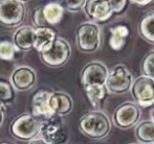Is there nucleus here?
Wrapping results in <instances>:
<instances>
[{
  "label": "nucleus",
  "mask_w": 154,
  "mask_h": 144,
  "mask_svg": "<svg viewBox=\"0 0 154 144\" xmlns=\"http://www.w3.org/2000/svg\"><path fill=\"white\" fill-rule=\"evenodd\" d=\"M57 38V31L51 28V26L36 27L34 33L32 48L36 49L39 53L43 52L51 48V46Z\"/></svg>",
  "instance_id": "obj_15"
},
{
  "label": "nucleus",
  "mask_w": 154,
  "mask_h": 144,
  "mask_svg": "<svg viewBox=\"0 0 154 144\" xmlns=\"http://www.w3.org/2000/svg\"><path fill=\"white\" fill-rule=\"evenodd\" d=\"M17 48L14 43L10 41H1L0 42V59L3 61H12L15 57Z\"/></svg>",
  "instance_id": "obj_24"
},
{
  "label": "nucleus",
  "mask_w": 154,
  "mask_h": 144,
  "mask_svg": "<svg viewBox=\"0 0 154 144\" xmlns=\"http://www.w3.org/2000/svg\"><path fill=\"white\" fill-rule=\"evenodd\" d=\"M113 14L120 15L124 13L129 4V0H108Z\"/></svg>",
  "instance_id": "obj_26"
},
{
  "label": "nucleus",
  "mask_w": 154,
  "mask_h": 144,
  "mask_svg": "<svg viewBox=\"0 0 154 144\" xmlns=\"http://www.w3.org/2000/svg\"><path fill=\"white\" fill-rule=\"evenodd\" d=\"M35 28L31 26H23L18 28L13 37V43L19 50L29 51L32 49Z\"/></svg>",
  "instance_id": "obj_16"
},
{
  "label": "nucleus",
  "mask_w": 154,
  "mask_h": 144,
  "mask_svg": "<svg viewBox=\"0 0 154 144\" xmlns=\"http://www.w3.org/2000/svg\"><path fill=\"white\" fill-rule=\"evenodd\" d=\"M70 45L62 38H57L51 48L40 52V57L43 64L51 68H59L64 66L70 59Z\"/></svg>",
  "instance_id": "obj_5"
},
{
  "label": "nucleus",
  "mask_w": 154,
  "mask_h": 144,
  "mask_svg": "<svg viewBox=\"0 0 154 144\" xmlns=\"http://www.w3.org/2000/svg\"><path fill=\"white\" fill-rule=\"evenodd\" d=\"M134 104L140 108H150L154 104V79L140 75L133 79L130 88Z\"/></svg>",
  "instance_id": "obj_6"
},
{
  "label": "nucleus",
  "mask_w": 154,
  "mask_h": 144,
  "mask_svg": "<svg viewBox=\"0 0 154 144\" xmlns=\"http://www.w3.org/2000/svg\"><path fill=\"white\" fill-rule=\"evenodd\" d=\"M151 116H152V120L154 121V108L152 109V111H151Z\"/></svg>",
  "instance_id": "obj_31"
},
{
  "label": "nucleus",
  "mask_w": 154,
  "mask_h": 144,
  "mask_svg": "<svg viewBox=\"0 0 154 144\" xmlns=\"http://www.w3.org/2000/svg\"><path fill=\"white\" fill-rule=\"evenodd\" d=\"M109 33V46L111 47V49H113L114 51L122 50L129 37V27L125 24H119L110 27Z\"/></svg>",
  "instance_id": "obj_17"
},
{
  "label": "nucleus",
  "mask_w": 154,
  "mask_h": 144,
  "mask_svg": "<svg viewBox=\"0 0 154 144\" xmlns=\"http://www.w3.org/2000/svg\"><path fill=\"white\" fill-rule=\"evenodd\" d=\"M29 144H48V143L43 140V139H32V140L29 141Z\"/></svg>",
  "instance_id": "obj_29"
},
{
  "label": "nucleus",
  "mask_w": 154,
  "mask_h": 144,
  "mask_svg": "<svg viewBox=\"0 0 154 144\" xmlns=\"http://www.w3.org/2000/svg\"><path fill=\"white\" fill-rule=\"evenodd\" d=\"M25 17V6L19 0H0V23L15 27L21 24Z\"/></svg>",
  "instance_id": "obj_8"
},
{
  "label": "nucleus",
  "mask_w": 154,
  "mask_h": 144,
  "mask_svg": "<svg viewBox=\"0 0 154 144\" xmlns=\"http://www.w3.org/2000/svg\"><path fill=\"white\" fill-rule=\"evenodd\" d=\"M42 139L48 144H67L69 133L61 116L53 115L45 119L40 130Z\"/></svg>",
  "instance_id": "obj_4"
},
{
  "label": "nucleus",
  "mask_w": 154,
  "mask_h": 144,
  "mask_svg": "<svg viewBox=\"0 0 154 144\" xmlns=\"http://www.w3.org/2000/svg\"><path fill=\"white\" fill-rule=\"evenodd\" d=\"M140 115V108L137 104L132 101H126L116 107L112 115V120L118 128L127 130L137 123Z\"/></svg>",
  "instance_id": "obj_10"
},
{
  "label": "nucleus",
  "mask_w": 154,
  "mask_h": 144,
  "mask_svg": "<svg viewBox=\"0 0 154 144\" xmlns=\"http://www.w3.org/2000/svg\"><path fill=\"white\" fill-rule=\"evenodd\" d=\"M135 137L137 141L144 144H154V121L145 120L135 128Z\"/></svg>",
  "instance_id": "obj_19"
},
{
  "label": "nucleus",
  "mask_w": 154,
  "mask_h": 144,
  "mask_svg": "<svg viewBox=\"0 0 154 144\" xmlns=\"http://www.w3.org/2000/svg\"><path fill=\"white\" fill-rule=\"evenodd\" d=\"M43 122L29 113L17 116L10 126V132L16 139L21 141H31L40 133Z\"/></svg>",
  "instance_id": "obj_2"
},
{
  "label": "nucleus",
  "mask_w": 154,
  "mask_h": 144,
  "mask_svg": "<svg viewBox=\"0 0 154 144\" xmlns=\"http://www.w3.org/2000/svg\"><path fill=\"white\" fill-rule=\"evenodd\" d=\"M132 83L133 75L131 71L123 64H118L108 73L105 85L108 93L123 94L129 91Z\"/></svg>",
  "instance_id": "obj_7"
},
{
  "label": "nucleus",
  "mask_w": 154,
  "mask_h": 144,
  "mask_svg": "<svg viewBox=\"0 0 154 144\" xmlns=\"http://www.w3.org/2000/svg\"><path fill=\"white\" fill-rule=\"evenodd\" d=\"M15 98L14 88L10 83L0 79V107L3 108L4 106L13 102Z\"/></svg>",
  "instance_id": "obj_22"
},
{
  "label": "nucleus",
  "mask_w": 154,
  "mask_h": 144,
  "mask_svg": "<svg viewBox=\"0 0 154 144\" xmlns=\"http://www.w3.org/2000/svg\"><path fill=\"white\" fill-rule=\"evenodd\" d=\"M49 96L51 92L47 90L40 89L32 95V115L35 117L48 119L49 117L54 115L49 108Z\"/></svg>",
  "instance_id": "obj_13"
},
{
  "label": "nucleus",
  "mask_w": 154,
  "mask_h": 144,
  "mask_svg": "<svg viewBox=\"0 0 154 144\" xmlns=\"http://www.w3.org/2000/svg\"><path fill=\"white\" fill-rule=\"evenodd\" d=\"M49 108L54 115L66 116L72 111L73 101L70 95L62 91L51 92L49 96Z\"/></svg>",
  "instance_id": "obj_14"
},
{
  "label": "nucleus",
  "mask_w": 154,
  "mask_h": 144,
  "mask_svg": "<svg viewBox=\"0 0 154 144\" xmlns=\"http://www.w3.org/2000/svg\"><path fill=\"white\" fill-rule=\"evenodd\" d=\"M138 33L146 41L154 43V10L142 17L138 22Z\"/></svg>",
  "instance_id": "obj_20"
},
{
  "label": "nucleus",
  "mask_w": 154,
  "mask_h": 144,
  "mask_svg": "<svg viewBox=\"0 0 154 144\" xmlns=\"http://www.w3.org/2000/svg\"><path fill=\"white\" fill-rule=\"evenodd\" d=\"M0 144H12V143H8V142H1Z\"/></svg>",
  "instance_id": "obj_33"
},
{
  "label": "nucleus",
  "mask_w": 154,
  "mask_h": 144,
  "mask_svg": "<svg viewBox=\"0 0 154 144\" xmlns=\"http://www.w3.org/2000/svg\"><path fill=\"white\" fill-rule=\"evenodd\" d=\"M86 0H57V2L62 6L63 10L71 13H77L83 10Z\"/></svg>",
  "instance_id": "obj_25"
},
{
  "label": "nucleus",
  "mask_w": 154,
  "mask_h": 144,
  "mask_svg": "<svg viewBox=\"0 0 154 144\" xmlns=\"http://www.w3.org/2000/svg\"><path fill=\"white\" fill-rule=\"evenodd\" d=\"M129 2H131V3L135 4L137 6L145 7V6H149L154 3V0H129Z\"/></svg>",
  "instance_id": "obj_28"
},
{
  "label": "nucleus",
  "mask_w": 154,
  "mask_h": 144,
  "mask_svg": "<svg viewBox=\"0 0 154 144\" xmlns=\"http://www.w3.org/2000/svg\"><path fill=\"white\" fill-rule=\"evenodd\" d=\"M83 10L94 23H105L114 15L108 0H86Z\"/></svg>",
  "instance_id": "obj_11"
},
{
  "label": "nucleus",
  "mask_w": 154,
  "mask_h": 144,
  "mask_svg": "<svg viewBox=\"0 0 154 144\" xmlns=\"http://www.w3.org/2000/svg\"><path fill=\"white\" fill-rule=\"evenodd\" d=\"M130 144H137V143H130Z\"/></svg>",
  "instance_id": "obj_34"
},
{
  "label": "nucleus",
  "mask_w": 154,
  "mask_h": 144,
  "mask_svg": "<svg viewBox=\"0 0 154 144\" xmlns=\"http://www.w3.org/2000/svg\"><path fill=\"white\" fill-rule=\"evenodd\" d=\"M75 43L78 48L86 53L95 52L101 45V29L92 21L83 22L75 31Z\"/></svg>",
  "instance_id": "obj_3"
},
{
  "label": "nucleus",
  "mask_w": 154,
  "mask_h": 144,
  "mask_svg": "<svg viewBox=\"0 0 154 144\" xmlns=\"http://www.w3.org/2000/svg\"><path fill=\"white\" fill-rule=\"evenodd\" d=\"M3 119H4V112H3V108L0 107V126L3 123Z\"/></svg>",
  "instance_id": "obj_30"
},
{
  "label": "nucleus",
  "mask_w": 154,
  "mask_h": 144,
  "mask_svg": "<svg viewBox=\"0 0 154 144\" xmlns=\"http://www.w3.org/2000/svg\"><path fill=\"white\" fill-rule=\"evenodd\" d=\"M36 72L29 67L20 66L16 68L11 76V85L18 91H27L36 83Z\"/></svg>",
  "instance_id": "obj_12"
},
{
  "label": "nucleus",
  "mask_w": 154,
  "mask_h": 144,
  "mask_svg": "<svg viewBox=\"0 0 154 144\" xmlns=\"http://www.w3.org/2000/svg\"><path fill=\"white\" fill-rule=\"evenodd\" d=\"M108 73V68L102 62L94 61L86 64L81 71V83L83 88L106 86Z\"/></svg>",
  "instance_id": "obj_9"
},
{
  "label": "nucleus",
  "mask_w": 154,
  "mask_h": 144,
  "mask_svg": "<svg viewBox=\"0 0 154 144\" xmlns=\"http://www.w3.org/2000/svg\"><path fill=\"white\" fill-rule=\"evenodd\" d=\"M64 10L58 2H49L42 6V15L46 26L57 25L61 22Z\"/></svg>",
  "instance_id": "obj_18"
},
{
  "label": "nucleus",
  "mask_w": 154,
  "mask_h": 144,
  "mask_svg": "<svg viewBox=\"0 0 154 144\" xmlns=\"http://www.w3.org/2000/svg\"><path fill=\"white\" fill-rule=\"evenodd\" d=\"M86 96L89 100L90 104L94 109H100L103 106L104 101L106 100L108 95V91L106 86L103 87H91V88H84Z\"/></svg>",
  "instance_id": "obj_21"
},
{
  "label": "nucleus",
  "mask_w": 154,
  "mask_h": 144,
  "mask_svg": "<svg viewBox=\"0 0 154 144\" xmlns=\"http://www.w3.org/2000/svg\"><path fill=\"white\" fill-rule=\"evenodd\" d=\"M19 1H21V2H27V1H29V0H19Z\"/></svg>",
  "instance_id": "obj_32"
},
{
  "label": "nucleus",
  "mask_w": 154,
  "mask_h": 144,
  "mask_svg": "<svg viewBox=\"0 0 154 144\" xmlns=\"http://www.w3.org/2000/svg\"><path fill=\"white\" fill-rule=\"evenodd\" d=\"M143 75H146L148 77L154 79V50L148 52L144 57L140 64Z\"/></svg>",
  "instance_id": "obj_23"
},
{
  "label": "nucleus",
  "mask_w": 154,
  "mask_h": 144,
  "mask_svg": "<svg viewBox=\"0 0 154 144\" xmlns=\"http://www.w3.org/2000/svg\"><path fill=\"white\" fill-rule=\"evenodd\" d=\"M79 128L85 136L99 140L108 136L111 131V122L104 112L94 110L82 116Z\"/></svg>",
  "instance_id": "obj_1"
},
{
  "label": "nucleus",
  "mask_w": 154,
  "mask_h": 144,
  "mask_svg": "<svg viewBox=\"0 0 154 144\" xmlns=\"http://www.w3.org/2000/svg\"><path fill=\"white\" fill-rule=\"evenodd\" d=\"M32 21L36 27H42V26H46L44 22V19H43V15H42V6H38L34 10L32 15Z\"/></svg>",
  "instance_id": "obj_27"
}]
</instances>
